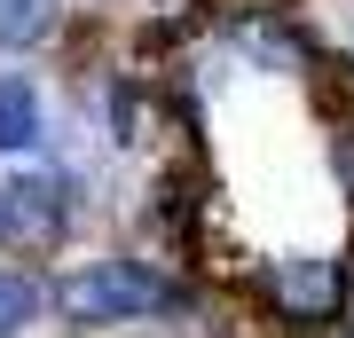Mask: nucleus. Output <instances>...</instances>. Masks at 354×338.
<instances>
[{"instance_id": "nucleus-7", "label": "nucleus", "mask_w": 354, "mask_h": 338, "mask_svg": "<svg viewBox=\"0 0 354 338\" xmlns=\"http://www.w3.org/2000/svg\"><path fill=\"white\" fill-rule=\"evenodd\" d=\"M323 165H330V181H339V197H346V213H354V126H330Z\"/></svg>"}, {"instance_id": "nucleus-2", "label": "nucleus", "mask_w": 354, "mask_h": 338, "mask_svg": "<svg viewBox=\"0 0 354 338\" xmlns=\"http://www.w3.org/2000/svg\"><path fill=\"white\" fill-rule=\"evenodd\" d=\"M244 299H252L283 338H323L346 323L354 307V267L339 252H276L244 276Z\"/></svg>"}, {"instance_id": "nucleus-5", "label": "nucleus", "mask_w": 354, "mask_h": 338, "mask_svg": "<svg viewBox=\"0 0 354 338\" xmlns=\"http://www.w3.org/2000/svg\"><path fill=\"white\" fill-rule=\"evenodd\" d=\"M48 323V267L0 260V338H32Z\"/></svg>"}, {"instance_id": "nucleus-3", "label": "nucleus", "mask_w": 354, "mask_h": 338, "mask_svg": "<svg viewBox=\"0 0 354 338\" xmlns=\"http://www.w3.org/2000/svg\"><path fill=\"white\" fill-rule=\"evenodd\" d=\"M205 24H213V39L236 63H252V71H268V79H307L315 55H323L315 24L291 8V0H221Z\"/></svg>"}, {"instance_id": "nucleus-4", "label": "nucleus", "mask_w": 354, "mask_h": 338, "mask_svg": "<svg viewBox=\"0 0 354 338\" xmlns=\"http://www.w3.org/2000/svg\"><path fill=\"white\" fill-rule=\"evenodd\" d=\"M55 142L48 95H39L32 71H0V165H39Z\"/></svg>"}, {"instance_id": "nucleus-6", "label": "nucleus", "mask_w": 354, "mask_h": 338, "mask_svg": "<svg viewBox=\"0 0 354 338\" xmlns=\"http://www.w3.org/2000/svg\"><path fill=\"white\" fill-rule=\"evenodd\" d=\"M64 32V0H0V55H32Z\"/></svg>"}, {"instance_id": "nucleus-1", "label": "nucleus", "mask_w": 354, "mask_h": 338, "mask_svg": "<svg viewBox=\"0 0 354 338\" xmlns=\"http://www.w3.org/2000/svg\"><path fill=\"white\" fill-rule=\"evenodd\" d=\"M205 299L197 276H165V267L134 260V252H95V260L48 267V314L79 338L102 330H142V323H181Z\"/></svg>"}]
</instances>
